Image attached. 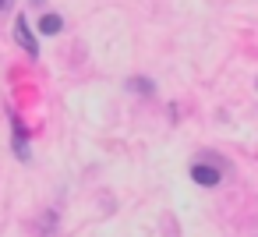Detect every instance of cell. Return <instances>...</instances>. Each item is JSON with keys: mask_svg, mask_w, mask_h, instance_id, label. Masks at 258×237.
I'll use <instances>...</instances> for the list:
<instances>
[{"mask_svg": "<svg viewBox=\"0 0 258 237\" xmlns=\"http://www.w3.org/2000/svg\"><path fill=\"white\" fill-rule=\"evenodd\" d=\"M191 181H195L198 188H216V184L223 181V163H219L216 156H205V159L191 163Z\"/></svg>", "mask_w": 258, "mask_h": 237, "instance_id": "1", "label": "cell"}, {"mask_svg": "<svg viewBox=\"0 0 258 237\" xmlns=\"http://www.w3.org/2000/svg\"><path fill=\"white\" fill-rule=\"evenodd\" d=\"M15 39H18V46H22L29 57H39V43H36L32 29H29V18H15Z\"/></svg>", "mask_w": 258, "mask_h": 237, "instance_id": "2", "label": "cell"}, {"mask_svg": "<svg viewBox=\"0 0 258 237\" xmlns=\"http://www.w3.org/2000/svg\"><path fill=\"white\" fill-rule=\"evenodd\" d=\"M60 29H64V18H60V15H43V18H39V32H43V36H57Z\"/></svg>", "mask_w": 258, "mask_h": 237, "instance_id": "3", "label": "cell"}, {"mask_svg": "<svg viewBox=\"0 0 258 237\" xmlns=\"http://www.w3.org/2000/svg\"><path fill=\"white\" fill-rule=\"evenodd\" d=\"M127 85H131L135 92H142V96H152V92H156V85H152V82H145V78H131Z\"/></svg>", "mask_w": 258, "mask_h": 237, "instance_id": "4", "label": "cell"}, {"mask_svg": "<svg viewBox=\"0 0 258 237\" xmlns=\"http://www.w3.org/2000/svg\"><path fill=\"white\" fill-rule=\"evenodd\" d=\"M11 4H15V0H0V15H4V11H11Z\"/></svg>", "mask_w": 258, "mask_h": 237, "instance_id": "5", "label": "cell"}, {"mask_svg": "<svg viewBox=\"0 0 258 237\" xmlns=\"http://www.w3.org/2000/svg\"><path fill=\"white\" fill-rule=\"evenodd\" d=\"M32 4H43V0H32Z\"/></svg>", "mask_w": 258, "mask_h": 237, "instance_id": "6", "label": "cell"}]
</instances>
